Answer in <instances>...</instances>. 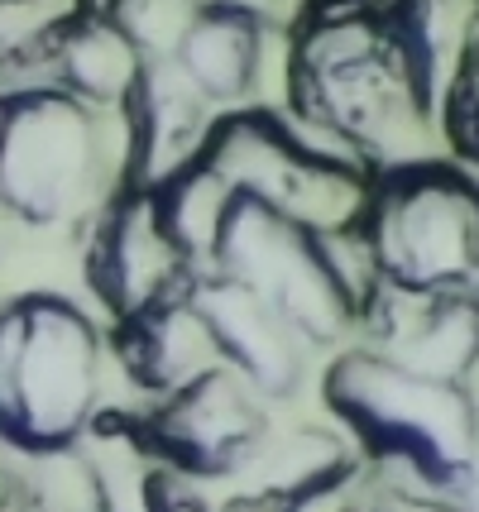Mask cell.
<instances>
[{
	"instance_id": "cell-1",
	"label": "cell",
	"mask_w": 479,
	"mask_h": 512,
	"mask_svg": "<svg viewBox=\"0 0 479 512\" xmlns=\"http://www.w3.org/2000/svg\"><path fill=\"white\" fill-rule=\"evenodd\" d=\"M283 87V106L369 173L427 154L436 130L388 44L379 0H302L288 24Z\"/></svg>"
},
{
	"instance_id": "cell-2",
	"label": "cell",
	"mask_w": 479,
	"mask_h": 512,
	"mask_svg": "<svg viewBox=\"0 0 479 512\" xmlns=\"http://www.w3.org/2000/svg\"><path fill=\"white\" fill-rule=\"evenodd\" d=\"M321 407L393 484L451 503L479 479V388L345 345L321 364Z\"/></svg>"
},
{
	"instance_id": "cell-3",
	"label": "cell",
	"mask_w": 479,
	"mask_h": 512,
	"mask_svg": "<svg viewBox=\"0 0 479 512\" xmlns=\"http://www.w3.org/2000/svg\"><path fill=\"white\" fill-rule=\"evenodd\" d=\"M106 331L63 292L0 302V441L20 455H72L106 417Z\"/></svg>"
},
{
	"instance_id": "cell-4",
	"label": "cell",
	"mask_w": 479,
	"mask_h": 512,
	"mask_svg": "<svg viewBox=\"0 0 479 512\" xmlns=\"http://www.w3.org/2000/svg\"><path fill=\"white\" fill-rule=\"evenodd\" d=\"M202 273H221L235 288L259 297L317 355L355 345L365 302L374 292L355 230L326 235L240 192L226 206V221L216 230Z\"/></svg>"
},
{
	"instance_id": "cell-5",
	"label": "cell",
	"mask_w": 479,
	"mask_h": 512,
	"mask_svg": "<svg viewBox=\"0 0 479 512\" xmlns=\"http://www.w3.org/2000/svg\"><path fill=\"white\" fill-rule=\"evenodd\" d=\"M355 240L374 288L403 297H479V173L441 154H417L369 173Z\"/></svg>"
},
{
	"instance_id": "cell-6",
	"label": "cell",
	"mask_w": 479,
	"mask_h": 512,
	"mask_svg": "<svg viewBox=\"0 0 479 512\" xmlns=\"http://www.w3.org/2000/svg\"><path fill=\"white\" fill-rule=\"evenodd\" d=\"M120 192L115 111L68 91L0 87V211L20 225H87Z\"/></svg>"
},
{
	"instance_id": "cell-7",
	"label": "cell",
	"mask_w": 479,
	"mask_h": 512,
	"mask_svg": "<svg viewBox=\"0 0 479 512\" xmlns=\"http://www.w3.org/2000/svg\"><path fill=\"white\" fill-rule=\"evenodd\" d=\"M206 158L226 173L240 197L264 201L326 235L355 230L365 211L369 168L317 130H307L288 106L254 101L226 111L211 130Z\"/></svg>"
},
{
	"instance_id": "cell-8",
	"label": "cell",
	"mask_w": 479,
	"mask_h": 512,
	"mask_svg": "<svg viewBox=\"0 0 479 512\" xmlns=\"http://www.w3.org/2000/svg\"><path fill=\"white\" fill-rule=\"evenodd\" d=\"M120 426L149 465L173 469L206 489L245 479L259 465L264 446L274 441V407L216 364L168 398L120 412Z\"/></svg>"
},
{
	"instance_id": "cell-9",
	"label": "cell",
	"mask_w": 479,
	"mask_h": 512,
	"mask_svg": "<svg viewBox=\"0 0 479 512\" xmlns=\"http://www.w3.org/2000/svg\"><path fill=\"white\" fill-rule=\"evenodd\" d=\"M221 115L206 106L183 82L173 63H139L135 82L115 106L120 130V187L125 192H154L159 182L178 178L187 163H197L211 144Z\"/></svg>"
},
{
	"instance_id": "cell-10",
	"label": "cell",
	"mask_w": 479,
	"mask_h": 512,
	"mask_svg": "<svg viewBox=\"0 0 479 512\" xmlns=\"http://www.w3.org/2000/svg\"><path fill=\"white\" fill-rule=\"evenodd\" d=\"M192 302H197V316L206 326L216 364L250 383L269 407L297 398L307 388L317 350L278 312H269L259 297L235 288L221 273H197L192 278Z\"/></svg>"
},
{
	"instance_id": "cell-11",
	"label": "cell",
	"mask_w": 479,
	"mask_h": 512,
	"mask_svg": "<svg viewBox=\"0 0 479 512\" xmlns=\"http://www.w3.org/2000/svg\"><path fill=\"white\" fill-rule=\"evenodd\" d=\"M82 278H87L96 307L106 312V321H120V316L159 302L163 292L183 288L192 268L163 240L149 197L120 187L82 225Z\"/></svg>"
},
{
	"instance_id": "cell-12",
	"label": "cell",
	"mask_w": 479,
	"mask_h": 512,
	"mask_svg": "<svg viewBox=\"0 0 479 512\" xmlns=\"http://www.w3.org/2000/svg\"><path fill=\"white\" fill-rule=\"evenodd\" d=\"M355 345L379 350L403 369L427 379L465 383L479 379V297L475 292H432V297H403V292L374 288L360 316Z\"/></svg>"
},
{
	"instance_id": "cell-13",
	"label": "cell",
	"mask_w": 479,
	"mask_h": 512,
	"mask_svg": "<svg viewBox=\"0 0 479 512\" xmlns=\"http://www.w3.org/2000/svg\"><path fill=\"white\" fill-rule=\"evenodd\" d=\"M274 24L259 0H202L168 63L216 115L259 101Z\"/></svg>"
},
{
	"instance_id": "cell-14",
	"label": "cell",
	"mask_w": 479,
	"mask_h": 512,
	"mask_svg": "<svg viewBox=\"0 0 479 512\" xmlns=\"http://www.w3.org/2000/svg\"><path fill=\"white\" fill-rule=\"evenodd\" d=\"M192 278L183 288L163 292L159 302L111 321V331H106V350L120 364V374L130 379V388L139 393V402L168 398L173 388H183L197 374L216 369L206 326L197 316V302H192Z\"/></svg>"
},
{
	"instance_id": "cell-15",
	"label": "cell",
	"mask_w": 479,
	"mask_h": 512,
	"mask_svg": "<svg viewBox=\"0 0 479 512\" xmlns=\"http://www.w3.org/2000/svg\"><path fill=\"white\" fill-rule=\"evenodd\" d=\"M365 469L369 465L355 450V441L326 417L321 426H297L288 436L274 431V441L264 446L259 465L245 474V484H259V489L288 498L293 508L312 512L326 498H341L345 489H355Z\"/></svg>"
},
{
	"instance_id": "cell-16",
	"label": "cell",
	"mask_w": 479,
	"mask_h": 512,
	"mask_svg": "<svg viewBox=\"0 0 479 512\" xmlns=\"http://www.w3.org/2000/svg\"><path fill=\"white\" fill-rule=\"evenodd\" d=\"M139 63H144V58L115 34L111 24H101L96 15L77 10V15L53 34V44H48L34 82L68 91V96L87 101L96 111H115L125 87L135 82Z\"/></svg>"
},
{
	"instance_id": "cell-17",
	"label": "cell",
	"mask_w": 479,
	"mask_h": 512,
	"mask_svg": "<svg viewBox=\"0 0 479 512\" xmlns=\"http://www.w3.org/2000/svg\"><path fill=\"white\" fill-rule=\"evenodd\" d=\"M144 197H149L154 225L163 230V240L173 245V254L192 273H202L206 259H211V245H216V230L226 221V206L235 201V187L226 182V173L202 154L197 163H187L178 178L159 182Z\"/></svg>"
},
{
	"instance_id": "cell-18",
	"label": "cell",
	"mask_w": 479,
	"mask_h": 512,
	"mask_svg": "<svg viewBox=\"0 0 479 512\" xmlns=\"http://www.w3.org/2000/svg\"><path fill=\"white\" fill-rule=\"evenodd\" d=\"M82 10V0H0V82L24 87L39 77L53 34Z\"/></svg>"
},
{
	"instance_id": "cell-19",
	"label": "cell",
	"mask_w": 479,
	"mask_h": 512,
	"mask_svg": "<svg viewBox=\"0 0 479 512\" xmlns=\"http://www.w3.org/2000/svg\"><path fill=\"white\" fill-rule=\"evenodd\" d=\"M202 0H82V10L111 24L144 63H168Z\"/></svg>"
},
{
	"instance_id": "cell-20",
	"label": "cell",
	"mask_w": 479,
	"mask_h": 512,
	"mask_svg": "<svg viewBox=\"0 0 479 512\" xmlns=\"http://www.w3.org/2000/svg\"><path fill=\"white\" fill-rule=\"evenodd\" d=\"M336 512H451V503L446 498H427V493L408 489V484L379 479V484L355 489Z\"/></svg>"
}]
</instances>
